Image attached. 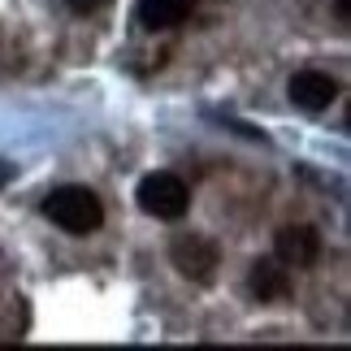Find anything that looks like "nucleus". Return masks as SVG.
<instances>
[{
	"mask_svg": "<svg viewBox=\"0 0 351 351\" xmlns=\"http://www.w3.org/2000/svg\"><path fill=\"white\" fill-rule=\"evenodd\" d=\"M139 208L156 221H178L191 208V186L178 173H147L139 182Z\"/></svg>",
	"mask_w": 351,
	"mask_h": 351,
	"instance_id": "f03ea898",
	"label": "nucleus"
},
{
	"mask_svg": "<svg viewBox=\"0 0 351 351\" xmlns=\"http://www.w3.org/2000/svg\"><path fill=\"white\" fill-rule=\"evenodd\" d=\"M191 18V5L186 0H139L134 5V22L139 31H173Z\"/></svg>",
	"mask_w": 351,
	"mask_h": 351,
	"instance_id": "0eeeda50",
	"label": "nucleus"
},
{
	"mask_svg": "<svg viewBox=\"0 0 351 351\" xmlns=\"http://www.w3.org/2000/svg\"><path fill=\"white\" fill-rule=\"evenodd\" d=\"M186 5H191V9H195V5H221V0H186Z\"/></svg>",
	"mask_w": 351,
	"mask_h": 351,
	"instance_id": "9d476101",
	"label": "nucleus"
},
{
	"mask_svg": "<svg viewBox=\"0 0 351 351\" xmlns=\"http://www.w3.org/2000/svg\"><path fill=\"white\" fill-rule=\"evenodd\" d=\"M74 9H96V5H104V0H70Z\"/></svg>",
	"mask_w": 351,
	"mask_h": 351,
	"instance_id": "6e6552de",
	"label": "nucleus"
},
{
	"mask_svg": "<svg viewBox=\"0 0 351 351\" xmlns=\"http://www.w3.org/2000/svg\"><path fill=\"white\" fill-rule=\"evenodd\" d=\"M44 217L52 226H61L65 234L83 239V234H96L104 226V204L91 186H57L44 199Z\"/></svg>",
	"mask_w": 351,
	"mask_h": 351,
	"instance_id": "f257e3e1",
	"label": "nucleus"
},
{
	"mask_svg": "<svg viewBox=\"0 0 351 351\" xmlns=\"http://www.w3.org/2000/svg\"><path fill=\"white\" fill-rule=\"evenodd\" d=\"M291 104L295 109H304V113H321V109H330L334 100H339V83H334L330 74H321V70H300L291 78Z\"/></svg>",
	"mask_w": 351,
	"mask_h": 351,
	"instance_id": "39448f33",
	"label": "nucleus"
},
{
	"mask_svg": "<svg viewBox=\"0 0 351 351\" xmlns=\"http://www.w3.org/2000/svg\"><path fill=\"white\" fill-rule=\"evenodd\" d=\"M274 256L282 265L313 269L321 261V230L317 226H282L274 234Z\"/></svg>",
	"mask_w": 351,
	"mask_h": 351,
	"instance_id": "20e7f679",
	"label": "nucleus"
},
{
	"mask_svg": "<svg viewBox=\"0 0 351 351\" xmlns=\"http://www.w3.org/2000/svg\"><path fill=\"white\" fill-rule=\"evenodd\" d=\"M169 261H173V269H178L182 278L213 282V278H217V265H221V252H217V243H213L208 234L186 230V234H178L169 243Z\"/></svg>",
	"mask_w": 351,
	"mask_h": 351,
	"instance_id": "7ed1b4c3",
	"label": "nucleus"
},
{
	"mask_svg": "<svg viewBox=\"0 0 351 351\" xmlns=\"http://www.w3.org/2000/svg\"><path fill=\"white\" fill-rule=\"evenodd\" d=\"M9 178H13V169H9V165H5V160H0V186H5V182H9Z\"/></svg>",
	"mask_w": 351,
	"mask_h": 351,
	"instance_id": "1a4fd4ad",
	"label": "nucleus"
},
{
	"mask_svg": "<svg viewBox=\"0 0 351 351\" xmlns=\"http://www.w3.org/2000/svg\"><path fill=\"white\" fill-rule=\"evenodd\" d=\"M247 287L261 304H282L291 300V265H282L278 256H269V261H256L252 274H247Z\"/></svg>",
	"mask_w": 351,
	"mask_h": 351,
	"instance_id": "423d86ee",
	"label": "nucleus"
}]
</instances>
